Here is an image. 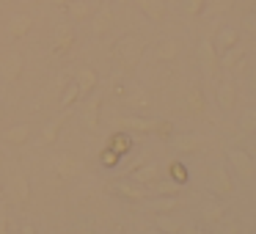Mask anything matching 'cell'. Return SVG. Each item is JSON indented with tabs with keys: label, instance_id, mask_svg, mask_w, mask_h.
<instances>
[{
	"label": "cell",
	"instance_id": "obj_4",
	"mask_svg": "<svg viewBox=\"0 0 256 234\" xmlns=\"http://www.w3.org/2000/svg\"><path fill=\"white\" fill-rule=\"evenodd\" d=\"M66 12H69V17H72L74 22H86V20L94 17L96 6H94V3H88V0H69Z\"/></svg>",
	"mask_w": 256,
	"mask_h": 234
},
{
	"label": "cell",
	"instance_id": "obj_21",
	"mask_svg": "<svg viewBox=\"0 0 256 234\" xmlns=\"http://www.w3.org/2000/svg\"><path fill=\"white\" fill-rule=\"evenodd\" d=\"M8 3H12V0H8Z\"/></svg>",
	"mask_w": 256,
	"mask_h": 234
},
{
	"label": "cell",
	"instance_id": "obj_3",
	"mask_svg": "<svg viewBox=\"0 0 256 234\" xmlns=\"http://www.w3.org/2000/svg\"><path fill=\"white\" fill-rule=\"evenodd\" d=\"M6 30H8L12 39H25V36L34 30V17H30V14H12Z\"/></svg>",
	"mask_w": 256,
	"mask_h": 234
},
{
	"label": "cell",
	"instance_id": "obj_12",
	"mask_svg": "<svg viewBox=\"0 0 256 234\" xmlns=\"http://www.w3.org/2000/svg\"><path fill=\"white\" fill-rule=\"evenodd\" d=\"M56 171L61 174L64 179H69V176H74V174L80 171V162L74 160V157L64 154V157H58V160H56Z\"/></svg>",
	"mask_w": 256,
	"mask_h": 234
},
{
	"label": "cell",
	"instance_id": "obj_16",
	"mask_svg": "<svg viewBox=\"0 0 256 234\" xmlns=\"http://www.w3.org/2000/svg\"><path fill=\"white\" fill-rule=\"evenodd\" d=\"M135 179H138V182H149V179H154V166L144 168V171H140V174H138V176H135Z\"/></svg>",
	"mask_w": 256,
	"mask_h": 234
},
{
	"label": "cell",
	"instance_id": "obj_10",
	"mask_svg": "<svg viewBox=\"0 0 256 234\" xmlns=\"http://www.w3.org/2000/svg\"><path fill=\"white\" fill-rule=\"evenodd\" d=\"M74 83L80 86V94H88V91L96 88V72L88 66H80L78 72H74Z\"/></svg>",
	"mask_w": 256,
	"mask_h": 234
},
{
	"label": "cell",
	"instance_id": "obj_9",
	"mask_svg": "<svg viewBox=\"0 0 256 234\" xmlns=\"http://www.w3.org/2000/svg\"><path fill=\"white\" fill-rule=\"evenodd\" d=\"M110 25H113V8L110 6H102L100 12H94V34L96 36H102V34H108L110 30Z\"/></svg>",
	"mask_w": 256,
	"mask_h": 234
},
{
	"label": "cell",
	"instance_id": "obj_11",
	"mask_svg": "<svg viewBox=\"0 0 256 234\" xmlns=\"http://www.w3.org/2000/svg\"><path fill=\"white\" fill-rule=\"evenodd\" d=\"M6 144H12V146H22V144H28L30 140V124H14L12 130H6Z\"/></svg>",
	"mask_w": 256,
	"mask_h": 234
},
{
	"label": "cell",
	"instance_id": "obj_1",
	"mask_svg": "<svg viewBox=\"0 0 256 234\" xmlns=\"http://www.w3.org/2000/svg\"><path fill=\"white\" fill-rule=\"evenodd\" d=\"M74 28L69 22H61L56 30H52V56H66L74 47Z\"/></svg>",
	"mask_w": 256,
	"mask_h": 234
},
{
	"label": "cell",
	"instance_id": "obj_2",
	"mask_svg": "<svg viewBox=\"0 0 256 234\" xmlns=\"http://www.w3.org/2000/svg\"><path fill=\"white\" fill-rule=\"evenodd\" d=\"M22 69H25V64H22V56H20V52H6V56H0V78L3 80H8V83L20 80Z\"/></svg>",
	"mask_w": 256,
	"mask_h": 234
},
{
	"label": "cell",
	"instance_id": "obj_20",
	"mask_svg": "<svg viewBox=\"0 0 256 234\" xmlns=\"http://www.w3.org/2000/svg\"><path fill=\"white\" fill-rule=\"evenodd\" d=\"M0 166H3V160H0Z\"/></svg>",
	"mask_w": 256,
	"mask_h": 234
},
{
	"label": "cell",
	"instance_id": "obj_13",
	"mask_svg": "<svg viewBox=\"0 0 256 234\" xmlns=\"http://www.w3.org/2000/svg\"><path fill=\"white\" fill-rule=\"evenodd\" d=\"M138 6L144 8L152 20H162V14H166V8H162L160 0H138Z\"/></svg>",
	"mask_w": 256,
	"mask_h": 234
},
{
	"label": "cell",
	"instance_id": "obj_6",
	"mask_svg": "<svg viewBox=\"0 0 256 234\" xmlns=\"http://www.w3.org/2000/svg\"><path fill=\"white\" fill-rule=\"evenodd\" d=\"M66 122H69V110H64L61 116L56 118V122H50L44 130H42V135H39V144H42V146H50V144H56V140H58V135H61V127H64Z\"/></svg>",
	"mask_w": 256,
	"mask_h": 234
},
{
	"label": "cell",
	"instance_id": "obj_8",
	"mask_svg": "<svg viewBox=\"0 0 256 234\" xmlns=\"http://www.w3.org/2000/svg\"><path fill=\"white\" fill-rule=\"evenodd\" d=\"M80 96H83V94H80V86L72 80V83H66V86L61 88V100H58V108H61V110H69L72 105H78V102H80Z\"/></svg>",
	"mask_w": 256,
	"mask_h": 234
},
{
	"label": "cell",
	"instance_id": "obj_19",
	"mask_svg": "<svg viewBox=\"0 0 256 234\" xmlns=\"http://www.w3.org/2000/svg\"><path fill=\"white\" fill-rule=\"evenodd\" d=\"M0 118H3V105H0Z\"/></svg>",
	"mask_w": 256,
	"mask_h": 234
},
{
	"label": "cell",
	"instance_id": "obj_14",
	"mask_svg": "<svg viewBox=\"0 0 256 234\" xmlns=\"http://www.w3.org/2000/svg\"><path fill=\"white\" fill-rule=\"evenodd\" d=\"M116 193H122V196H127V198H144V193H140L138 188H132V184H127V182H116V184H110Z\"/></svg>",
	"mask_w": 256,
	"mask_h": 234
},
{
	"label": "cell",
	"instance_id": "obj_5",
	"mask_svg": "<svg viewBox=\"0 0 256 234\" xmlns=\"http://www.w3.org/2000/svg\"><path fill=\"white\" fill-rule=\"evenodd\" d=\"M100 105H102V96L94 94L83 108V124L88 132H96V124H100Z\"/></svg>",
	"mask_w": 256,
	"mask_h": 234
},
{
	"label": "cell",
	"instance_id": "obj_18",
	"mask_svg": "<svg viewBox=\"0 0 256 234\" xmlns=\"http://www.w3.org/2000/svg\"><path fill=\"white\" fill-rule=\"evenodd\" d=\"M22 234H36V228L30 226V223H25V226H22Z\"/></svg>",
	"mask_w": 256,
	"mask_h": 234
},
{
	"label": "cell",
	"instance_id": "obj_15",
	"mask_svg": "<svg viewBox=\"0 0 256 234\" xmlns=\"http://www.w3.org/2000/svg\"><path fill=\"white\" fill-rule=\"evenodd\" d=\"M0 234H8V210L0 206Z\"/></svg>",
	"mask_w": 256,
	"mask_h": 234
},
{
	"label": "cell",
	"instance_id": "obj_7",
	"mask_svg": "<svg viewBox=\"0 0 256 234\" xmlns=\"http://www.w3.org/2000/svg\"><path fill=\"white\" fill-rule=\"evenodd\" d=\"M8 190H12V196H14L17 204H25V201L30 198V184H28V179H25L22 174H14L12 182H8Z\"/></svg>",
	"mask_w": 256,
	"mask_h": 234
},
{
	"label": "cell",
	"instance_id": "obj_17",
	"mask_svg": "<svg viewBox=\"0 0 256 234\" xmlns=\"http://www.w3.org/2000/svg\"><path fill=\"white\" fill-rule=\"evenodd\" d=\"M66 83H69V74H66V72H64V74H61V78H58V88H64V86H66Z\"/></svg>",
	"mask_w": 256,
	"mask_h": 234
}]
</instances>
